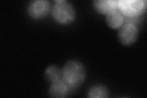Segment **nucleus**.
<instances>
[{
	"instance_id": "8",
	"label": "nucleus",
	"mask_w": 147,
	"mask_h": 98,
	"mask_svg": "<svg viewBox=\"0 0 147 98\" xmlns=\"http://www.w3.org/2000/svg\"><path fill=\"white\" fill-rule=\"evenodd\" d=\"M124 22H125V17L122 13L118 9L110 12L106 16L107 25L112 29H117L121 27Z\"/></svg>"
},
{
	"instance_id": "2",
	"label": "nucleus",
	"mask_w": 147,
	"mask_h": 98,
	"mask_svg": "<svg viewBox=\"0 0 147 98\" xmlns=\"http://www.w3.org/2000/svg\"><path fill=\"white\" fill-rule=\"evenodd\" d=\"M54 20L61 24H68L76 18V11L72 4L65 0H57L52 8Z\"/></svg>"
},
{
	"instance_id": "10",
	"label": "nucleus",
	"mask_w": 147,
	"mask_h": 98,
	"mask_svg": "<svg viewBox=\"0 0 147 98\" xmlns=\"http://www.w3.org/2000/svg\"><path fill=\"white\" fill-rule=\"evenodd\" d=\"M109 96L108 88L102 85H95L90 88L88 97L90 98H105Z\"/></svg>"
},
{
	"instance_id": "9",
	"label": "nucleus",
	"mask_w": 147,
	"mask_h": 98,
	"mask_svg": "<svg viewBox=\"0 0 147 98\" xmlns=\"http://www.w3.org/2000/svg\"><path fill=\"white\" fill-rule=\"evenodd\" d=\"M44 76L47 82L52 83L63 78L62 70L54 65H50L45 70Z\"/></svg>"
},
{
	"instance_id": "4",
	"label": "nucleus",
	"mask_w": 147,
	"mask_h": 98,
	"mask_svg": "<svg viewBox=\"0 0 147 98\" xmlns=\"http://www.w3.org/2000/svg\"><path fill=\"white\" fill-rule=\"evenodd\" d=\"M139 32V30L135 25L131 23H126L122 25L118 31L119 41L124 45H131L137 41Z\"/></svg>"
},
{
	"instance_id": "1",
	"label": "nucleus",
	"mask_w": 147,
	"mask_h": 98,
	"mask_svg": "<svg viewBox=\"0 0 147 98\" xmlns=\"http://www.w3.org/2000/svg\"><path fill=\"white\" fill-rule=\"evenodd\" d=\"M63 80L74 90L84 82L86 72L84 64L77 60H69L62 69Z\"/></svg>"
},
{
	"instance_id": "7",
	"label": "nucleus",
	"mask_w": 147,
	"mask_h": 98,
	"mask_svg": "<svg viewBox=\"0 0 147 98\" xmlns=\"http://www.w3.org/2000/svg\"><path fill=\"white\" fill-rule=\"evenodd\" d=\"M95 10L101 14L107 15L118 9V1L115 0H95L93 1Z\"/></svg>"
},
{
	"instance_id": "6",
	"label": "nucleus",
	"mask_w": 147,
	"mask_h": 98,
	"mask_svg": "<svg viewBox=\"0 0 147 98\" xmlns=\"http://www.w3.org/2000/svg\"><path fill=\"white\" fill-rule=\"evenodd\" d=\"M73 90V88L63 78H61L51 83L49 93L50 96L53 97H64L67 96Z\"/></svg>"
},
{
	"instance_id": "5",
	"label": "nucleus",
	"mask_w": 147,
	"mask_h": 98,
	"mask_svg": "<svg viewBox=\"0 0 147 98\" xmlns=\"http://www.w3.org/2000/svg\"><path fill=\"white\" fill-rule=\"evenodd\" d=\"M50 9L51 5L47 0H36L30 3L28 7V12L33 18L40 19L48 14Z\"/></svg>"
},
{
	"instance_id": "3",
	"label": "nucleus",
	"mask_w": 147,
	"mask_h": 98,
	"mask_svg": "<svg viewBox=\"0 0 147 98\" xmlns=\"http://www.w3.org/2000/svg\"><path fill=\"white\" fill-rule=\"evenodd\" d=\"M146 1L144 0H120L118 1V6L122 14L129 18H134L143 14L146 6Z\"/></svg>"
}]
</instances>
